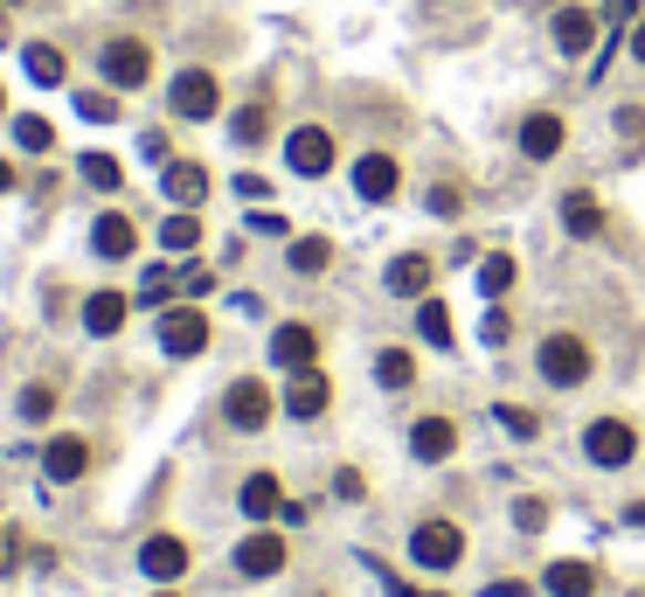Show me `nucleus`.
I'll return each instance as SVG.
<instances>
[{
  "instance_id": "nucleus-13",
  "label": "nucleus",
  "mask_w": 645,
  "mask_h": 597,
  "mask_svg": "<svg viewBox=\"0 0 645 597\" xmlns=\"http://www.w3.org/2000/svg\"><path fill=\"white\" fill-rule=\"evenodd\" d=\"M562 140H570V125H562L555 112H528L521 119V153H528V161H555Z\"/></svg>"
},
{
  "instance_id": "nucleus-4",
  "label": "nucleus",
  "mask_w": 645,
  "mask_h": 597,
  "mask_svg": "<svg viewBox=\"0 0 645 597\" xmlns=\"http://www.w3.org/2000/svg\"><path fill=\"white\" fill-rule=\"evenodd\" d=\"M167 105H174V119H216L222 112V84L209 70H180L174 91H167Z\"/></svg>"
},
{
  "instance_id": "nucleus-2",
  "label": "nucleus",
  "mask_w": 645,
  "mask_h": 597,
  "mask_svg": "<svg viewBox=\"0 0 645 597\" xmlns=\"http://www.w3.org/2000/svg\"><path fill=\"white\" fill-rule=\"evenodd\" d=\"M583 452H590V465H604V473H625V465L638 459V431L625 418H597L583 431Z\"/></svg>"
},
{
  "instance_id": "nucleus-5",
  "label": "nucleus",
  "mask_w": 645,
  "mask_h": 597,
  "mask_svg": "<svg viewBox=\"0 0 645 597\" xmlns=\"http://www.w3.org/2000/svg\"><path fill=\"white\" fill-rule=\"evenodd\" d=\"M160 348L174 361L201 354V348H209V313H195V306H167V313H160Z\"/></svg>"
},
{
  "instance_id": "nucleus-38",
  "label": "nucleus",
  "mask_w": 645,
  "mask_h": 597,
  "mask_svg": "<svg viewBox=\"0 0 645 597\" xmlns=\"http://www.w3.org/2000/svg\"><path fill=\"white\" fill-rule=\"evenodd\" d=\"M513 522H521L528 535H541V528H549V507H541V501H513Z\"/></svg>"
},
{
  "instance_id": "nucleus-30",
  "label": "nucleus",
  "mask_w": 645,
  "mask_h": 597,
  "mask_svg": "<svg viewBox=\"0 0 645 597\" xmlns=\"http://www.w3.org/2000/svg\"><path fill=\"white\" fill-rule=\"evenodd\" d=\"M513 278H521V271H513V257L493 250V257L479 265V292H486V299H500V292H513Z\"/></svg>"
},
{
  "instance_id": "nucleus-8",
  "label": "nucleus",
  "mask_w": 645,
  "mask_h": 597,
  "mask_svg": "<svg viewBox=\"0 0 645 597\" xmlns=\"http://www.w3.org/2000/svg\"><path fill=\"white\" fill-rule=\"evenodd\" d=\"M285 161H292V174L320 181L333 167V133H326V125H299V133L285 140Z\"/></svg>"
},
{
  "instance_id": "nucleus-15",
  "label": "nucleus",
  "mask_w": 645,
  "mask_h": 597,
  "mask_svg": "<svg viewBox=\"0 0 645 597\" xmlns=\"http://www.w3.org/2000/svg\"><path fill=\"white\" fill-rule=\"evenodd\" d=\"M326 403H333V382L320 369H299L292 389H285V410H292V418H326Z\"/></svg>"
},
{
  "instance_id": "nucleus-48",
  "label": "nucleus",
  "mask_w": 645,
  "mask_h": 597,
  "mask_svg": "<svg viewBox=\"0 0 645 597\" xmlns=\"http://www.w3.org/2000/svg\"><path fill=\"white\" fill-rule=\"evenodd\" d=\"M8 188H14V167H8V161H0V195H8Z\"/></svg>"
},
{
  "instance_id": "nucleus-45",
  "label": "nucleus",
  "mask_w": 645,
  "mask_h": 597,
  "mask_svg": "<svg viewBox=\"0 0 645 597\" xmlns=\"http://www.w3.org/2000/svg\"><path fill=\"white\" fill-rule=\"evenodd\" d=\"M486 597H528V584H493Z\"/></svg>"
},
{
  "instance_id": "nucleus-7",
  "label": "nucleus",
  "mask_w": 645,
  "mask_h": 597,
  "mask_svg": "<svg viewBox=\"0 0 645 597\" xmlns=\"http://www.w3.org/2000/svg\"><path fill=\"white\" fill-rule=\"evenodd\" d=\"M222 410H229V424H237V431H264L278 403H271V389L257 382V375H243V382H229V397H222Z\"/></svg>"
},
{
  "instance_id": "nucleus-46",
  "label": "nucleus",
  "mask_w": 645,
  "mask_h": 597,
  "mask_svg": "<svg viewBox=\"0 0 645 597\" xmlns=\"http://www.w3.org/2000/svg\"><path fill=\"white\" fill-rule=\"evenodd\" d=\"M625 522H632V528H645V501H632V507H625Z\"/></svg>"
},
{
  "instance_id": "nucleus-27",
  "label": "nucleus",
  "mask_w": 645,
  "mask_h": 597,
  "mask_svg": "<svg viewBox=\"0 0 645 597\" xmlns=\"http://www.w3.org/2000/svg\"><path fill=\"white\" fill-rule=\"evenodd\" d=\"M326 265H333V244H326V237H299V244H292V271H299V278H320Z\"/></svg>"
},
{
  "instance_id": "nucleus-34",
  "label": "nucleus",
  "mask_w": 645,
  "mask_h": 597,
  "mask_svg": "<svg viewBox=\"0 0 645 597\" xmlns=\"http://www.w3.org/2000/svg\"><path fill=\"white\" fill-rule=\"evenodd\" d=\"M76 112H84L91 125H112L118 119V97L112 91H76Z\"/></svg>"
},
{
  "instance_id": "nucleus-24",
  "label": "nucleus",
  "mask_w": 645,
  "mask_h": 597,
  "mask_svg": "<svg viewBox=\"0 0 645 597\" xmlns=\"http://www.w3.org/2000/svg\"><path fill=\"white\" fill-rule=\"evenodd\" d=\"M84 327L91 333H118L125 327V292H91L84 299Z\"/></svg>"
},
{
  "instance_id": "nucleus-17",
  "label": "nucleus",
  "mask_w": 645,
  "mask_h": 597,
  "mask_svg": "<svg viewBox=\"0 0 645 597\" xmlns=\"http://www.w3.org/2000/svg\"><path fill=\"white\" fill-rule=\"evenodd\" d=\"M237 501H243L250 522H271V514H285V486H278V473H250Z\"/></svg>"
},
{
  "instance_id": "nucleus-37",
  "label": "nucleus",
  "mask_w": 645,
  "mask_h": 597,
  "mask_svg": "<svg viewBox=\"0 0 645 597\" xmlns=\"http://www.w3.org/2000/svg\"><path fill=\"white\" fill-rule=\"evenodd\" d=\"M430 216H466V195H458V188H445V181H437V188H430Z\"/></svg>"
},
{
  "instance_id": "nucleus-49",
  "label": "nucleus",
  "mask_w": 645,
  "mask_h": 597,
  "mask_svg": "<svg viewBox=\"0 0 645 597\" xmlns=\"http://www.w3.org/2000/svg\"><path fill=\"white\" fill-rule=\"evenodd\" d=\"M0 119H8V84H0Z\"/></svg>"
},
{
  "instance_id": "nucleus-11",
  "label": "nucleus",
  "mask_w": 645,
  "mask_h": 597,
  "mask_svg": "<svg viewBox=\"0 0 645 597\" xmlns=\"http://www.w3.org/2000/svg\"><path fill=\"white\" fill-rule=\"evenodd\" d=\"M403 188V167L389 161V153H361V161H354V195L361 202H389Z\"/></svg>"
},
{
  "instance_id": "nucleus-50",
  "label": "nucleus",
  "mask_w": 645,
  "mask_h": 597,
  "mask_svg": "<svg viewBox=\"0 0 645 597\" xmlns=\"http://www.w3.org/2000/svg\"><path fill=\"white\" fill-rule=\"evenodd\" d=\"M409 597H445V590H409Z\"/></svg>"
},
{
  "instance_id": "nucleus-20",
  "label": "nucleus",
  "mask_w": 645,
  "mask_h": 597,
  "mask_svg": "<svg viewBox=\"0 0 645 597\" xmlns=\"http://www.w3.org/2000/svg\"><path fill=\"white\" fill-rule=\"evenodd\" d=\"M590 35H597L590 8H562V14H555V49H562V56H583V49H590Z\"/></svg>"
},
{
  "instance_id": "nucleus-23",
  "label": "nucleus",
  "mask_w": 645,
  "mask_h": 597,
  "mask_svg": "<svg viewBox=\"0 0 645 597\" xmlns=\"http://www.w3.org/2000/svg\"><path fill=\"white\" fill-rule=\"evenodd\" d=\"M562 229H570V237H604L597 195H562Z\"/></svg>"
},
{
  "instance_id": "nucleus-12",
  "label": "nucleus",
  "mask_w": 645,
  "mask_h": 597,
  "mask_svg": "<svg viewBox=\"0 0 645 597\" xmlns=\"http://www.w3.org/2000/svg\"><path fill=\"white\" fill-rule=\"evenodd\" d=\"M237 569L243 577H278L285 569V535H271V528H257L237 542Z\"/></svg>"
},
{
  "instance_id": "nucleus-47",
  "label": "nucleus",
  "mask_w": 645,
  "mask_h": 597,
  "mask_svg": "<svg viewBox=\"0 0 645 597\" xmlns=\"http://www.w3.org/2000/svg\"><path fill=\"white\" fill-rule=\"evenodd\" d=\"M632 56L645 63V21H638V29H632Z\"/></svg>"
},
{
  "instance_id": "nucleus-42",
  "label": "nucleus",
  "mask_w": 645,
  "mask_h": 597,
  "mask_svg": "<svg viewBox=\"0 0 645 597\" xmlns=\"http://www.w3.org/2000/svg\"><path fill=\"white\" fill-rule=\"evenodd\" d=\"M333 493H341V501H361V493H368V480H361V473H333Z\"/></svg>"
},
{
  "instance_id": "nucleus-36",
  "label": "nucleus",
  "mask_w": 645,
  "mask_h": 597,
  "mask_svg": "<svg viewBox=\"0 0 645 597\" xmlns=\"http://www.w3.org/2000/svg\"><path fill=\"white\" fill-rule=\"evenodd\" d=\"M84 181L91 188H118V161L112 153H84Z\"/></svg>"
},
{
  "instance_id": "nucleus-51",
  "label": "nucleus",
  "mask_w": 645,
  "mask_h": 597,
  "mask_svg": "<svg viewBox=\"0 0 645 597\" xmlns=\"http://www.w3.org/2000/svg\"><path fill=\"white\" fill-rule=\"evenodd\" d=\"M160 597H174V590H160Z\"/></svg>"
},
{
  "instance_id": "nucleus-22",
  "label": "nucleus",
  "mask_w": 645,
  "mask_h": 597,
  "mask_svg": "<svg viewBox=\"0 0 645 597\" xmlns=\"http://www.w3.org/2000/svg\"><path fill=\"white\" fill-rule=\"evenodd\" d=\"M541 584H549L555 597H590V590H597V569L562 556V563H549V577H541Z\"/></svg>"
},
{
  "instance_id": "nucleus-19",
  "label": "nucleus",
  "mask_w": 645,
  "mask_h": 597,
  "mask_svg": "<svg viewBox=\"0 0 645 597\" xmlns=\"http://www.w3.org/2000/svg\"><path fill=\"white\" fill-rule=\"evenodd\" d=\"M91 250H97V257H133V250H139V229L112 209V216H97V223H91Z\"/></svg>"
},
{
  "instance_id": "nucleus-10",
  "label": "nucleus",
  "mask_w": 645,
  "mask_h": 597,
  "mask_svg": "<svg viewBox=\"0 0 645 597\" xmlns=\"http://www.w3.org/2000/svg\"><path fill=\"white\" fill-rule=\"evenodd\" d=\"M458 452V424L451 418H417L409 424V459L417 465H445Z\"/></svg>"
},
{
  "instance_id": "nucleus-39",
  "label": "nucleus",
  "mask_w": 645,
  "mask_h": 597,
  "mask_svg": "<svg viewBox=\"0 0 645 597\" xmlns=\"http://www.w3.org/2000/svg\"><path fill=\"white\" fill-rule=\"evenodd\" d=\"M167 292H174V271H146V285H139V299H146V306H160Z\"/></svg>"
},
{
  "instance_id": "nucleus-26",
  "label": "nucleus",
  "mask_w": 645,
  "mask_h": 597,
  "mask_svg": "<svg viewBox=\"0 0 645 597\" xmlns=\"http://www.w3.org/2000/svg\"><path fill=\"white\" fill-rule=\"evenodd\" d=\"M375 382L382 389H409V382H417V361H409L403 348H382L375 354Z\"/></svg>"
},
{
  "instance_id": "nucleus-9",
  "label": "nucleus",
  "mask_w": 645,
  "mask_h": 597,
  "mask_svg": "<svg viewBox=\"0 0 645 597\" xmlns=\"http://www.w3.org/2000/svg\"><path fill=\"white\" fill-rule=\"evenodd\" d=\"M139 569H146L153 584L188 577V542H180V535H146V542H139Z\"/></svg>"
},
{
  "instance_id": "nucleus-6",
  "label": "nucleus",
  "mask_w": 645,
  "mask_h": 597,
  "mask_svg": "<svg viewBox=\"0 0 645 597\" xmlns=\"http://www.w3.org/2000/svg\"><path fill=\"white\" fill-rule=\"evenodd\" d=\"M105 76H112L118 91H139L146 76H153V49H146L139 35H112V42H105Z\"/></svg>"
},
{
  "instance_id": "nucleus-14",
  "label": "nucleus",
  "mask_w": 645,
  "mask_h": 597,
  "mask_svg": "<svg viewBox=\"0 0 645 597\" xmlns=\"http://www.w3.org/2000/svg\"><path fill=\"white\" fill-rule=\"evenodd\" d=\"M271 361H278V369H313V361H320V333L313 327H278L271 333Z\"/></svg>"
},
{
  "instance_id": "nucleus-16",
  "label": "nucleus",
  "mask_w": 645,
  "mask_h": 597,
  "mask_svg": "<svg viewBox=\"0 0 645 597\" xmlns=\"http://www.w3.org/2000/svg\"><path fill=\"white\" fill-rule=\"evenodd\" d=\"M84 465H91V445H84V438H49V452H42V473L49 480H84Z\"/></svg>"
},
{
  "instance_id": "nucleus-43",
  "label": "nucleus",
  "mask_w": 645,
  "mask_h": 597,
  "mask_svg": "<svg viewBox=\"0 0 645 597\" xmlns=\"http://www.w3.org/2000/svg\"><path fill=\"white\" fill-rule=\"evenodd\" d=\"M139 153H146V161H160V167H167V153H174V146H167V133H146V140H139Z\"/></svg>"
},
{
  "instance_id": "nucleus-29",
  "label": "nucleus",
  "mask_w": 645,
  "mask_h": 597,
  "mask_svg": "<svg viewBox=\"0 0 645 597\" xmlns=\"http://www.w3.org/2000/svg\"><path fill=\"white\" fill-rule=\"evenodd\" d=\"M229 133H237V146H257V140L271 133V105H264V97H257V105H243L237 119H229Z\"/></svg>"
},
{
  "instance_id": "nucleus-1",
  "label": "nucleus",
  "mask_w": 645,
  "mask_h": 597,
  "mask_svg": "<svg viewBox=\"0 0 645 597\" xmlns=\"http://www.w3.org/2000/svg\"><path fill=\"white\" fill-rule=\"evenodd\" d=\"M534 369H541L549 389H583L590 382V341L583 333H549L541 354H534Z\"/></svg>"
},
{
  "instance_id": "nucleus-18",
  "label": "nucleus",
  "mask_w": 645,
  "mask_h": 597,
  "mask_svg": "<svg viewBox=\"0 0 645 597\" xmlns=\"http://www.w3.org/2000/svg\"><path fill=\"white\" fill-rule=\"evenodd\" d=\"M160 188H167V202H180V209H195V202L209 195V167H195V161H167Z\"/></svg>"
},
{
  "instance_id": "nucleus-21",
  "label": "nucleus",
  "mask_w": 645,
  "mask_h": 597,
  "mask_svg": "<svg viewBox=\"0 0 645 597\" xmlns=\"http://www.w3.org/2000/svg\"><path fill=\"white\" fill-rule=\"evenodd\" d=\"M389 292L396 299H424L430 292V257H417V250L396 257V265H389Z\"/></svg>"
},
{
  "instance_id": "nucleus-28",
  "label": "nucleus",
  "mask_w": 645,
  "mask_h": 597,
  "mask_svg": "<svg viewBox=\"0 0 645 597\" xmlns=\"http://www.w3.org/2000/svg\"><path fill=\"white\" fill-rule=\"evenodd\" d=\"M21 63H29L35 84H63V49L56 42H29V56H21Z\"/></svg>"
},
{
  "instance_id": "nucleus-32",
  "label": "nucleus",
  "mask_w": 645,
  "mask_h": 597,
  "mask_svg": "<svg viewBox=\"0 0 645 597\" xmlns=\"http://www.w3.org/2000/svg\"><path fill=\"white\" fill-rule=\"evenodd\" d=\"M493 418H500V431H513V438H521V445H528V438H541V418H534L528 403H500Z\"/></svg>"
},
{
  "instance_id": "nucleus-33",
  "label": "nucleus",
  "mask_w": 645,
  "mask_h": 597,
  "mask_svg": "<svg viewBox=\"0 0 645 597\" xmlns=\"http://www.w3.org/2000/svg\"><path fill=\"white\" fill-rule=\"evenodd\" d=\"M14 140L29 146V153H49V146H56V125H49V119H35V112H29V119H14Z\"/></svg>"
},
{
  "instance_id": "nucleus-44",
  "label": "nucleus",
  "mask_w": 645,
  "mask_h": 597,
  "mask_svg": "<svg viewBox=\"0 0 645 597\" xmlns=\"http://www.w3.org/2000/svg\"><path fill=\"white\" fill-rule=\"evenodd\" d=\"M8 569H14V542L0 535V577H8Z\"/></svg>"
},
{
  "instance_id": "nucleus-41",
  "label": "nucleus",
  "mask_w": 645,
  "mask_h": 597,
  "mask_svg": "<svg viewBox=\"0 0 645 597\" xmlns=\"http://www.w3.org/2000/svg\"><path fill=\"white\" fill-rule=\"evenodd\" d=\"M237 195H243V202H264L271 181H264V174H237Z\"/></svg>"
},
{
  "instance_id": "nucleus-25",
  "label": "nucleus",
  "mask_w": 645,
  "mask_h": 597,
  "mask_svg": "<svg viewBox=\"0 0 645 597\" xmlns=\"http://www.w3.org/2000/svg\"><path fill=\"white\" fill-rule=\"evenodd\" d=\"M417 333H424L430 348H451V341H458V333H451V306H445V299H424V306H417Z\"/></svg>"
},
{
  "instance_id": "nucleus-3",
  "label": "nucleus",
  "mask_w": 645,
  "mask_h": 597,
  "mask_svg": "<svg viewBox=\"0 0 645 597\" xmlns=\"http://www.w3.org/2000/svg\"><path fill=\"white\" fill-rule=\"evenodd\" d=\"M409 556H417L424 569H458L466 563V528L458 522H424L417 535H409Z\"/></svg>"
},
{
  "instance_id": "nucleus-35",
  "label": "nucleus",
  "mask_w": 645,
  "mask_h": 597,
  "mask_svg": "<svg viewBox=\"0 0 645 597\" xmlns=\"http://www.w3.org/2000/svg\"><path fill=\"white\" fill-rule=\"evenodd\" d=\"M49 410H56V389H49V382H29V389H21V418H29V424H42Z\"/></svg>"
},
{
  "instance_id": "nucleus-40",
  "label": "nucleus",
  "mask_w": 645,
  "mask_h": 597,
  "mask_svg": "<svg viewBox=\"0 0 645 597\" xmlns=\"http://www.w3.org/2000/svg\"><path fill=\"white\" fill-rule=\"evenodd\" d=\"M479 341H486V348H500V341H507V313H500V306L479 320Z\"/></svg>"
},
{
  "instance_id": "nucleus-31",
  "label": "nucleus",
  "mask_w": 645,
  "mask_h": 597,
  "mask_svg": "<svg viewBox=\"0 0 645 597\" xmlns=\"http://www.w3.org/2000/svg\"><path fill=\"white\" fill-rule=\"evenodd\" d=\"M160 244H167V250H195V244H201V223H195L188 209L167 216V223H160Z\"/></svg>"
}]
</instances>
